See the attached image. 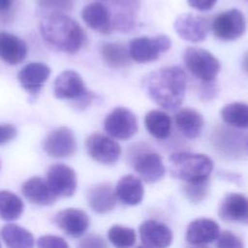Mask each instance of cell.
I'll return each instance as SVG.
<instances>
[{"label":"cell","instance_id":"f546056e","mask_svg":"<svg viewBox=\"0 0 248 248\" xmlns=\"http://www.w3.org/2000/svg\"><path fill=\"white\" fill-rule=\"evenodd\" d=\"M108 238L115 248H132L136 243L137 235L132 228L114 225L108 230Z\"/></svg>","mask_w":248,"mask_h":248},{"label":"cell","instance_id":"8992f818","mask_svg":"<svg viewBox=\"0 0 248 248\" xmlns=\"http://www.w3.org/2000/svg\"><path fill=\"white\" fill-rule=\"evenodd\" d=\"M104 130L112 139L127 140L138 132V120L129 108L117 107L106 116Z\"/></svg>","mask_w":248,"mask_h":248},{"label":"cell","instance_id":"603a6c76","mask_svg":"<svg viewBox=\"0 0 248 248\" xmlns=\"http://www.w3.org/2000/svg\"><path fill=\"white\" fill-rule=\"evenodd\" d=\"M174 122L180 133L190 140L200 137L204 124L202 115L190 108L178 109L174 114Z\"/></svg>","mask_w":248,"mask_h":248},{"label":"cell","instance_id":"44dd1931","mask_svg":"<svg viewBox=\"0 0 248 248\" xmlns=\"http://www.w3.org/2000/svg\"><path fill=\"white\" fill-rule=\"evenodd\" d=\"M27 45L19 37L5 31H0V59L10 65H17L24 61L27 55Z\"/></svg>","mask_w":248,"mask_h":248},{"label":"cell","instance_id":"e0dca14e","mask_svg":"<svg viewBox=\"0 0 248 248\" xmlns=\"http://www.w3.org/2000/svg\"><path fill=\"white\" fill-rule=\"evenodd\" d=\"M50 68L42 62L25 65L17 74V79L24 90L32 95L38 94L50 76Z\"/></svg>","mask_w":248,"mask_h":248},{"label":"cell","instance_id":"d6a6232c","mask_svg":"<svg viewBox=\"0 0 248 248\" xmlns=\"http://www.w3.org/2000/svg\"><path fill=\"white\" fill-rule=\"evenodd\" d=\"M38 5L49 13H64L71 11L74 0H37Z\"/></svg>","mask_w":248,"mask_h":248},{"label":"cell","instance_id":"cb8c5ba5","mask_svg":"<svg viewBox=\"0 0 248 248\" xmlns=\"http://www.w3.org/2000/svg\"><path fill=\"white\" fill-rule=\"evenodd\" d=\"M21 193L27 201L38 205H50L57 200L49 190L46 180L40 176L27 179L21 186Z\"/></svg>","mask_w":248,"mask_h":248},{"label":"cell","instance_id":"e575fe53","mask_svg":"<svg viewBox=\"0 0 248 248\" xmlns=\"http://www.w3.org/2000/svg\"><path fill=\"white\" fill-rule=\"evenodd\" d=\"M77 248H108V246L102 236L93 233L83 237Z\"/></svg>","mask_w":248,"mask_h":248},{"label":"cell","instance_id":"d590c367","mask_svg":"<svg viewBox=\"0 0 248 248\" xmlns=\"http://www.w3.org/2000/svg\"><path fill=\"white\" fill-rule=\"evenodd\" d=\"M16 134V128L13 124H0V145L14 140Z\"/></svg>","mask_w":248,"mask_h":248},{"label":"cell","instance_id":"ab89813d","mask_svg":"<svg viewBox=\"0 0 248 248\" xmlns=\"http://www.w3.org/2000/svg\"><path fill=\"white\" fill-rule=\"evenodd\" d=\"M137 248H146V247H144V246H139V247H137Z\"/></svg>","mask_w":248,"mask_h":248},{"label":"cell","instance_id":"30bf717a","mask_svg":"<svg viewBox=\"0 0 248 248\" xmlns=\"http://www.w3.org/2000/svg\"><path fill=\"white\" fill-rule=\"evenodd\" d=\"M85 147L88 155L103 165H113L121 155L120 145L112 138L100 133L88 136Z\"/></svg>","mask_w":248,"mask_h":248},{"label":"cell","instance_id":"d6986e66","mask_svg":"<svg viewBox=\"0 0 248 248\" xmlns=\"http://www.w3.org/2000/svg\"><path fill=\"white\" fill-rule=\"evenodd\" d=\"M115 191L109 183H98L88 188L86 201L89 207L98 214L111 211L116 204Z\"/></svg>","mask_w":248,"mask_h":248},{"label":"cell","instance_id":"484cf974","mask_svg":"<svg viewBox=\"0 0 248 248\" xmlns=\"http://www.w3.org/2000/svg\"><path fill=\"white\" fill-rule=\"evenodd\" d=\"M144 126L153 138L165 140L171 131V118L163 110L151 109L144 116Z\"/></svg>","mask_w":248,"mask_h":248},{"label":"cell","instance_id":"60d3db41","mask_svg":"<svg viewBox=\"0 0 248 248\" xmlns=\"http://www.w3.org/2000/svg\"><path fill=\"white\" fill-rule=\"evenodd\" d=\"M0 248H2V247H1V243H0Z\"/></svg>","mask_w":248,"mask_h":248},{"label":"cell","instance_id":"52a82bcc","mask_svg":"<svg viewBox=\"0 0 248 248\" xmlns=\"http://www.w3.org/2000/svg\"><path fill=\"white\" fill-rule=\"evenodd\" d=\"M211 28L218 39L234 41L245 33L246 19L238 9H230L215 16Z\"/></svg>","mask_w":248,"mask_h":248},{"label":"cell","instance_id":"7a4b0ae2","mask_svg":"<svg viewBox=\"0 0 248 248\" xmlns=\"http://www.w3.org/2000/svg\"><path fill=\"white\" fill-rule=\"evenodd\" d=\"M40 32L47 44L69 54L77 53L85 41L79 24L64 13H47L40 22Z\"/></svg>","mask_w":248,"mask_h":248},{"label":"cell","instance_id":"ffe728a7","mask_svg":"<svg viewBox=\"0 0 248 248\" xmlns=\"http://www.w3.org/2000/svg\"><path fill=\"white\" fill-rule=\"evenodd\" d=\"M220 232V227L214 220L198 218L189 224L186 240L189 244H208L215 241Z\"/></svg>","mask_w":248,"mask_h":248},{"label":"cell","instance_id":"8d00e7d4","mask_svg":"<svg viewBox=\"0 0 248 248\" xmlns=\"http://www.w3.org/2000/svg\"><path fill=\"white\" fill-rule=\"evenodd\" d=\"M217 0H187L188 5L198 11L204 12L213 8Z\"/></svg>","mask_w":248,"mask_h":248},{"label":"cell","instance_id":"277c9868","mask_svg":"<svg viewBox=\"0 0 248 248\" xmlns=\"http://www.w3.org/2000/svg\"><path fill=\"white\" fill-rule=\"evenodd\" d=\"M183 62L188 71L203 82H212L221 68L217 57L202 47H187L183 52Z\"/></svg>","mask_w":248,"mask_h":248},{"label":"cell","instance_id":"4316f807","mask_svg":"<svg viewBox=\"0 0 248 248\" xmlns=\"http://www.w3.org/2000/svg\"><path fill=\"white\" fill-rule=\"evenodd\" d=\"M221 117L229 126L246 129L248 126V106L243 102L227 104L221 109Z\"/></svg>","mask_w":248,"mask_h":248},{"label":"cell","instance_id":"4fadbf2b","mask_svg":"<svg viewBox=\"0 0 248 248\" xmlns=\"http://www.w3.org/2000/svg\"><path fill=\"white\" fill-rule=\"evenodd\" d=\"M140 237L146 248H168L172 242V232L164 223L154 219L142 222L139 228Z\"/></svg>","mask_w":248,"mask_h":248},{"label":"cell","instance_id":"5bb4252c","mask_svg":"<svg viewBox=\"0 0 248 248\" xmlns=\"http://www.w3.org/2000/svg\"><path fill=\"white\" fill-rule=\"evenodd\" d=\"M54 223L66 234L72 237L83 235L89 227V217L79 208H65L54 216Z\"/></svg>","mask_w":248,"mask_h":248},{"label":"cell","instance_id":"9c48e42d","mask_svg":"<svg viewBox=\"0 0 248 248\" xmlns=\"http://www.w3.org/2000/svg\"><path fill=\"white\" fill-rule=\"evenodd\" d=\"M173 28L182 40L191 43H200L207 37L211 24L203 16L184 13L175 18Z\"/></svg>","mask_w":248,"mask_h":248},{"label":"cell","instance_id":"83f0119b","mask_svg":"<svg viewBox=\"0 0 248 248\" xmlns=\"http://www.w3.org/2000/svg\"><path fill=\"white\" fill-rule=\"evenodd\" d=\"M24 209L22 200L13 192L0 191V218L4 221L18 219Z\"/></svg>","mask_w":248,"mask_h":248},{"label":"cell","instance_id":"8fae6325","mask_svg":"<svg viewBox=\"0 0 248 248\" xmlns=\"http://www.w3.org/2000/svg\"><path fill=\"white\" fill-rule=\"evenodd\" d=\"M43 149L52 158L72 156L77 149V141L73 131L65 126L50 131L43 141Z\"/></svg>","mask_w":248,"mask_h":248},{"label":"cell","instance_id":"7c38bea8","mask_svg":"<svg viewBox=\"0 0 248 248\" xmlns=\"http://www.w3.org/2000/svg\"><path fill=\"white\" fill-rule=\"evenodd\" d=\"M88 93L82 78L74 70H65L55 78L53 95L59 100H73L74 102Z\"/></svg>","mask_w":248,"mask_h":248},{"label":"cell","instance_id":"74e56055","mask_svg":"<svg viewBox=\"0 0 248 248\" xmlns=\"http://www.w3.org/2000/svg\"><path fill=\"white\" fill-rule=\"evenodd\" d=\"M15 0H0V15L8 14L14 5Z\"/></svg>","mask_w":248,"mask_h":248},{"label":"cell","instance_id":"6da1fadb","mask_svg":"<svg viewBox=\"0 0 248 248\" xmlns=\"http://www.w3.org/2000/svg\"><path fill=\"white\" fill-rule=\"evenodd\" d=\"M186 75L178 66H168L147 74L142 79L146 95L166 110H176L186 92Z\"/></svg>","mask_w":248,"mask_h":248},{"label":"cell","instance_id":"3957f363","mask_svg":"<svg viewBox=\"0 0 248 248\" xmlns=\"http://www.w3.org/2000/svg\"><path fill=\"white\" fill-rule=\"evenodd\" d=\"M169 162L172 176L185 182L208 180L214 167L209 156L188 151L171 153Z\"/></svg>","mask_w":248,"mask_h":248},{"label":"cell","instance_id":"1f68e13d","mask_svg":"<svg viewBox=\"0 0 248 248\" xmlns=\"http://www.w3.org/2000/svg\"><path fill=\"white\" fill-rule=\"evenodd\" d=\"M216 240V248H244L242 238L231 231L220 232Z\"/></svg>","mask_w":248,"mask_h":248},{"label":"cell","instance_id":"ba28073f","mask_svg":"<svg viewBox=\"0 0 248 248\" xmlns=\"http://www.w3.org/2000/svg\"><path fill=\"white\" fill-rule=\"evenodd\" d=\"M45 180L51 193L57 199L72 197L77 190L76 171L65 164L51 165L46 171Z\"/></svg>","mask_w":248,"mask_h":248},{"label":"cell","instance_id":"f1b7e54d","mask_svg":"<svg viewBox=\"0 0 248 248\" xmlns=\"http://www.w3.org/2000/svg\"><path fill=\"white\" fill-rule=\"evenodd\" d=\"M100 52L104 61L112 68H123L130 64L128 49L119 43L103 44Z\"/></svg>","mask_w":248,"mask_h":248},{"label":"cell","instance_id":"7402d4cb","mask_svg":"<svg viewBox=\"0 0 248 248\" xmlns=\"http://www.w3.org/2000/svg\"><path fill=\"white\" fill-rule=\"evenodd\" d=\"M114 191L116 198L127 205H137L140 203L144 195L141 180L140 177L133 174H126L120 177Z\"/></svg>","mask_w":248,"mask_h":248},{"label":"cell","instance_id":"f35d334b","mask_svg":"<svg viewBox=\"0 0 248 248\" xmlns=\"http://www.w3.org/2000/svg\"><path fill=\"white\" fill-rule=\"evenodd\" d=\"M185 248H209L207 244H189Z\"/></svg>","mask_w":248,"mask_h":248},{"label":"cell","instance_id":"4dcf8cb0","mask_svg":"<svg viewBox=\"0 0 248 248\" xmlns=\"http://www.w3.org/2000/svg\"><path fill=\"white\" fill-rule=\"evenodd\" d=\"M208 180L199 182H186L183 185V193L185 197L194 203H199L205 200L208 195Z\"/></svg>","mask_w":248,"mask_h":248},{"label":"cell","instance_id":"d4e9b609","mask_svg":"<svg viewBox=\"0 0 248 248\" xmlns=\"http://www.w3.org/2000/svg\"><path fill=\"white\" fill-rule=\"evenodd\" d=\"M7 248H34L33 234L25 228L16 224H7L0 232Z\"/></svg>","mask_w":248,"mask_h":248},{"label":"cell","instance_id":"5b68a950","mask_svg":"<svg viewBox=\"0 0 248 248\" xmlns=\"http://www.w3.org/2000/svg\"><path fill=\"white\" fill-rule=\"evenodd\" d=\"M170 47L171 41L164 34L156 37H137L130 41L128 52L135 62L148 63L157 60Z\"/></svg>","mask_w":248,"mask_h":248},{"label":"cell","instance_id":"9a60e30c","mask_svg":"<svg viewBox=\"0 0 248 248\" xmlns=\"http://www.w3.org/2000/svg\"><path fill=\"white\" fill-rule=\"evenodd\" d=\"M219 217L225 222H236L246 225L248 222V201L240 193H229L221 201Z\"/></svg>","mask_w":248,"mask_h":248},{"label":"cell","instance_id":"2e32d148","mask_svg":"<svg viewBox=\"0 0 248 248\" xmlns=\"http://www.w3.org/2000/svg\"><path fill=\"white\" fill-rule=\"evenodd\" d=\"M134 168L140 177L146 183L160 181L166 172L163 160L155 151L140 153L134 160Z\"/></svg>","mask_w":248,"mask_h":248},{"label":"cell","instance_id":"ac0fdd59","mask_svg":"<svg viewBox=\"0 0 248 248\" xmlns=\"http://www.w3.org/2000/svg\"><path fill=\"white\" fill-rule=\"evenodd\" d=\"M81 17L89 28L99 33L108 34L113 30L110 9L105 3L93 2L84 6Z\"/></svg>","mask_w":248,"mask_h":248},{"label":"cell","instance_id":"836d02e7","mask_svg":"<svg viewBox=\"0 0 248 248\" xmlns=\"http://www.w3.org/2000/svg\"><path fill=\"white\" fill-rule=\"evenodd\" d=\"M37 248H70L66 240L53 234H46L37 240Z\"/></svg>","mask_w":248,"mask_h":248}]
</instances>
